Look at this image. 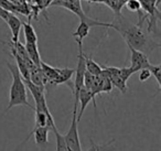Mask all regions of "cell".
Returning <instances> with one entry per match:
<instances>
[{
  "instance_id": "cell-1",
  "label": "cell",
  "mask_w": 161,
  "mask_h": 151,
  "mask_svg": "<svg viewBox=\"0 0 161 151\" xmlns=\"http://www.w3.org/2000/svg\"><path fill=\"white\" fill-rule=\"evenodd\" d=\"M110 28L116 30L123 36L128 47L142 51L146 54L160 47L158 41H154L153 38L150 36L151 33H146L141 29V25L130 22L121 14H116L114 21L110 23Z\"/></svg>"
},
{
  "instance_id": "cell-2",
  "label": "cell",
  "mask_w": 161,
  "mask_h": 151,
  "mask_svg": "<svg viewBox=\"0 0 161 151\" xmlns=\"http://www.w3.org/2000/svg\"><path fill=\"white\" fill-rule=\"evenodd\" d=\"M7 67L9 73L11 74L12 83L10 85V92H9V103L6 108V110L3 113V116L6 115L11 108L16 106H25L29 107L30 109H33L34 107L28 100V93H27V86L19 72L18 67L16 64H11L10 62H7Z\"/></svg>"
},
{
  "instance_id": "cell-3",
  "label": "cell",
  "mask_w": 161,
  "mask_h": 151,
  "mask_svg": "<svg viewBox=\"0 0 161 151\" xmlns=\"http://www.w3.org/2000/svg\"><path fill=\"white\" fill-rule=\"evenodd\" d=\"M51 6H56V7H62V8H64V9H67L69 11L76 14V16L80 18V21H85V22H87L88 25H91V28H93V27L110 28V23L101 22V21L94 20V19H91L90 17H87V14L83 11L80 0H53Z\"/></svg>"
},
{
  "instance_id": "cell-4",
  "label": "cell",
  "mask_w": 161,
  "mask_h": 151,
  "mask_svg": "<svg viewBox=\"0 0 161 151\" xmlns=\"http://www.w3.org/2000/svg\"><path fill=\"white\" fill-rule=\"evenodd\" d=\"M77 106H74L73 109V117H72V122L67 133L64 136L65 142H66L67 150L71 151H80L82 149L80 142V137H78V121H77Z\"/></svg>"
},
{
  "instance_id": "cell-5",
  "label": "cell",
  "mask_w": 161,
  "mask_h": 151,
  "mask_svg": "<svg viewBox=\"0 0 161 151\" xmlns=\"http://www.w3.org/2000/svg\"><path fill=\"white\" fill-rule=\"evenodd\" d=\"M141 6V10L146 12L145 18H149V28L148 32L151 33L152 29L157 27V19L160 17V12L158 10V6L160 0H139Z\"/></svg>"
},
{
  "instance_id": "cell-6",
  "label": "cell",
  "mask_w": 161,
  "mask_h": 151,
  "mask_svg": "<svg viewBox=\"0 0 161 151\" xmlns=\"http://www.w3.org/2000/svg\"><path fill=\"white\" fill-rule=\"evenodd\" d=\"M130 51V69L132 70L134 73L139 72L142 69H148L150 66V61L148 59V54H146L145 52L139 51L137 49H134L131 47H128Z\"/></svg>"
},
{
  "instance_id": "cell-7",
  "label": "cell",
  "mask_w": 161,
  "mask_h": 151,
  "mask_svg": "<svg viewBox=\"0 0 161 151\" xmlns=\"http://www.w3.org/2000/svg\"><path fill=\"white\" fill-rule=\"evenodd\" d=\"M77 102L80 103V110L77 109V121L80 122V120L82 119V116H83L84 111H85L86 107L88 106L91 102H93V105H94V109L96 110V100L94 99L92 93L88 88H86L85 86H83L82 88L80 89L77 95Z\"/></svg>"
},
{
  "instance_id": "cell-8",
  "label": "cell",
  "mask_w": 161,
  "mask_h": 151,
  "mask_svg": "<svg viewBox=\"0 0 161 151\" xmlns=\"http://www.w3.org/2000/svg\"><path fill=\"white\" fill-rule=\"evenodd\" d=\"M104 70L107 72L108 76H109L110 81L113 83V86L116 87L121 94H126L127 93V82L125 80L120 77L118 73V69L119 67H115V66H107V65H102Z\"/></svg>"
},
{
  "instance_id": "cell-9",
  "label": "cell",
  "mask_w": 161,
  "mask_h": 151,
  "mask_svg": "<svg viewBox=\"0 0 161 151\" xmlns=\"http://www.w3.org/2000/svg\"><path fill=\"white\" fill-rule=\"evenodd\" d=\"M49 131L50 128L47 126H41V127H33V129L31 130V132L27 136L25 140H23V143L25 141H28V139L33 136L34 140H36V144L39 147H43L45 144L49 143Z\"/></svg>"
},
{
  "instance_id": "cell-10",
  "label": "cell",
  "mask_w": 161,
  "mask_h": 151,
  "mask_svg": "<svg viewBox=\"0 0 161 151\" xmlns=\"http://www.w3.org/2000/svg\"><path fill=\"white\" fill-rule=\"evenodd\" d=\"M6 23L9 27L10 31H11V42L16 43L17 41H19V36H20V31L22 29V20L17 16L16 14H10L8 17Z\"/></svg>"
},
{
  "instance_id": "cell-11",
  "label": "cell",
  "mask_w": 161,
  "mask_h": 151,
  "mask_svg": "<svg viewBox=\"0 0 161 151\" xmlns=\"http://www.w3.org/2000/svg\"><path fill=\"white\" fill-rule=\"evenodd\" d=\"M74 73H75V69H69V67H64V69L58 70V77L54 81H52L50 83V85L52 86H58V85L62 84H67L71 81V78L73 77Z\"/></svg>"
},
{
  "instance_id": "cell-12",
  "label": "cell",
  "mask_w": 161,
  "mask_h": 151,
  "mask_svg": "<svg viewBox=\"0 0 161 151\" xmlns=\"http://www.w3.org/2000/svg\"><path fill=\"white\" fill-rule=\"evenodd\" d=\"M25 50H27V53L29 55L30 60L34 63V65L38 67H40L41 64V56H40V52H39V48H38V43H31V42H25Z\"/></svg>"
},
{
  "instance_id": "cell-13",
  "label": "cell",
  "mask_w": 161,
  "mask_h": 151,
  "mask_svg": "<svg viewBox=\"0 0 161 151\" xmlns=\"http://www.w3.org/2000/svg\"><path fill=\"white\" fill-rule=\"evenodd\" d=\"M90 30H91V25L87 22L80 21V23L77 25V29H76V31H74L72 33V36L75 39V41H83L90 34Z\"/></svg>"
},
{
  "instance_id": "cell-14",
  "label": "cell",
  "mask_w": 161,
  "mask_h": 151,
  "mask_svg": "<svg viewBox=\"0 0 161 151\" xmlns=\"http://www.w3.org/2000/svg\"><path fill=\"white\" fill-rule=\"evenodd\" d=\"M23 34H25V42L38 43V34H36L34 28L31 25V20L29 19V22H23Z\"/></svg>"
},
{
  "instance_id": "cell-15",
  "label": "cell",
  "mask_w": 161,
  "mask_h": 151,
  "mask_svg": "<svg viewBox=\"0 0 161 151\" xmlns=\"http://www.w3.org/2000/svg\"><path fill=\"white\" fill-rule=\"evenodd\" d=\"M40 69H41V71H42V73L44 74L47 80H49V85L52 81H54L58 77V70H60L58 67H54V66H51V65L47 64V63H44L43 61H41Z\"/></svg>"
},
{
  "instance_id": "cell-16",
  "label": "cell",
  "mask_w": 161,
  "mask_h": 151,
  "mask_svg": "<svg viewBox=\"0 0 161 151\" xmlns=\"http://www.w3.org/2000/svg\"><path fill=\"white\" fill-rule=\"evenodd\" d=\"M84 56H85V67H86V71L90 72L91 74L93 75H99L103 71V67L102 65L97 64L94 60H93V56L92 55H86L84 53Z\"/></svg>"
},
{
  "instance_id": "cell-17",
  "label": "cell",
  "mask_w": 161,
  "mask_h": 151,
  "mask_svg": "<svg viewBox=\"0 0 161 151\" xmlns=\"http://www.w3.org/2000/svg\"><path fill=\"white\" fill-rule=\"evenodd\" d=\"M101 76H102V94L103 93H112L113 91V83L112 81H110L109 76H108L107 72L105 71V70L103 69V71H102L101 73Z\"/></svg>"
},
{
  "instance_id": "cell-18",
  "label": "cell",
  "mask_w": 161,
  "mask_h": 151,
  "mask_svg": "<svg viewBox=\"0 0 161 151\" xmlns=\"http://www.w3.org/2000/svg\"><path fill=\"white\" fill-rule=\"evenodd\" d=\"M54 136H55V148L58 151H69L67 150V146H66V142H65V138L64 135L60 132V131L56 129V130L53 131Z\"/></svg>"
},
{
  "instance_id": "cell-19",
  "label": "cell",
  "mask_w": 161,
  "mask_h": 151,
  "mask_svg": "<svg viewBox=\"0 0 161 151\" xmlns=\"http://www.w3.org/2000/svg\"><path fill=\"white\" fill-rule=\"evenodd\" d=\"M36 111V121H34V127H41V126H47V115L42 110ZM49 127V126H47Z\"/></svg>"
},
{
  "instance_id": "cell-20",
  "label": "cell",
  "mask_w": 161,
  "mask_h": 151,
  "mask_svg": "<svg viewBox=\"0 0 161 151\" xmlns=\"http://www.w3.org/2000/svg\"><path fill=\"white\" fill-rule=\"evenodd\" d=\"M150 70V73L151 75L154 77L156 80L157 84H158V88L160 91L161 88V82H160V77H161V66L160 65H153V64H150V66L148 67Z\"/></svg>"
},
{
  "instance_id": "cell-21",
  "label": "cell",
  "mask_w": 161,
  "mask_h": 151,
  "mask_svg": "<svg viewBox=\"0 0 161 151\" xmlns=\"http://www.w3.org/2000/svg\"><path fill=\"white\" fill-rule=\"evenodd\" d=\"M126 7H127V9L129 11L138 12V14L141 12V6L139 0H128L127 3H126Z\"/></svg>"
},
{
  "instance_id": "cell-22",
  "label": "cell",
  "mask_w": 161,
  "mask_h": 151,
  "mask_svg": "<svg viewBox=\"0 0 161 151\" xmlns=\"http://www.w3.org/2000/svg\"><path fill=\"white\" fill-rule=\"evenodd\" d=\"M118 73H119V75H120V77L123 78V80H125L126 82L129 80V77L132 74H135L130 67H119Z\"/></svg>"
},
{
  "instance_id": "cell-23",
  "label": "cell",
  "mask_w": 161,
  "mask_h": 151,
  "mask_svg": "<svg viewBox=\"0 0 161 151\" xmlns=\"http://www.w3.org/2000/svg\"><path fill=\"white\" fill-rule=\"evenodd\" d=\"M53 0H34V5L40 9V11H45L47 8L51 6Z\"/></svg>"
},
{
  "instance_id": "cell-24",
  "label": "cell",
  "mask_w": 161,
  "mask_h": 151,
  "mask_svg": "<svg viewBox=\"0 0 161 151\" xmlns=\"http://www.w3.org/2000/svg\"><path fill=\"white\" fill-rule=\"evenodd\" d=\"M151 77V73H150L149 69H142L139 71V81L140 82H146Z\"/></svg>"
},
{
  "instance_id": "cell-25",
  "label": "cell",
  "mask_w": 161,
  "mask_h": 151,
  "mask_svg": "<svg viewBox=\"0 0 161 151\" xmlns=\"http://www.w3.org/2000/svg\"><path fill=\"white\" fill-rule=\"evenodd\" d=\"M11 14L10 11H8V10H6V9H3V7H0V19H3V21H7V19H8V17H9V14Z\"/></svg>"
},
{
  "instance_id": "cell-26",
  "label": "cell",
  "mask_w": 161,
  "mask_h": 151,
  "mask_svg": "<svg viewBox=\"0 0 161 151\" xmlns=\"http://www.w3.org/2000/svg\"><path fill=\"white\" fill-rule=\"evenodd\" d=\"M87 3H104V5L108 6L109 0H84Z\"/></svg>"
}]
</instances>
